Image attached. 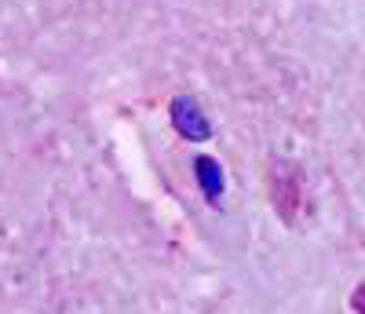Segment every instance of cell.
<instances>
[{
  "label": "cell",
  "mask_w": 365,
  "mask_h": 314,
  "mask_svg": "<svg viewBox=\"0 0 365 314\" xmlns=\"http://www.w3.org/2000/svg\"><path fill=\"white\" fill-rule=\"evenodd\" d=\"M172 124L179 128V136H182V139H194V143H201V139H208V136H212L208 117L201 113L197 99H190V96L172 99Z\"/></svg>",
  "instance_id": "1"
},
{
  "label": "cell",
  "mask_w": 365,
  "mask_h": 314,
  "mask_svg": "<svg viewBox=\"0 0 365 314\" xmlns=\"http://www.w3.org/2000/svg\"><path fill=\"white\" fill-rule=\"evenodd\" d=\"M194 172H197V183H201L205 198L216 205V201L223 198V168L212 161V157H197V161H194Z\"/></svg>",
  "instance_id": "2"
}]
</instances>
